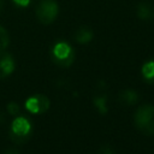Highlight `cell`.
<instances>
[{
    "label": "cell",
    "mask_w": 154,
    "mask_h": 154,
    "mask_svg": "<svg viewBox=\"0 0 154 154\" xmlns=\"http://www.w3.org/2000/svg\"><path fill=\"white\" fill-rule=\"evenodd\" d=\"M136 14L142 20L154 19V6L149 2H141L136 7Z\"/></svg>",
    "instance_id": "52a82bcc"
},
{
    "label": "cell",
    "mask_w": 154,
    "mask_h": 154,
    "mask_svg": "<svg viewBox=\"0 0 154 154\" xmlns=\"http://www.w3.org/2000/svg\"><path fill=\"white\" fill-rule=\"evenodd\" d=\"M93 30L89 26H79L76 31H75V41L81 43V45H85L89 43L93 40Z\"/></svg>",
    "instance_id": "9c48e42d"
},
{
    "label": "cell",
    "mask_w": 154,
    "mask_h": 154,
    "mask_svg": "<svg viewBox=\"0 0 154 154\" xmlns=\"http://www.w3.org/2000/svg\"><path fill=\"white\" fill-rule=\"evenodd\" d=\"M16 69V61L8 52L0 51V79L8 77Z\"/></svg>",
    "instance_id": "8992f818"
},
{
    "label": "cell",
    "mask_w": 154,
    "mask_h": 154,
    "mask_svg": "<svg viewBox=\"0 0 154 154\" xmlns=\"http://www.w3.org/2000/svg\"><path fill=\"white\" fill-rule=\"evenodd\" d=\"M14 2V5H17L18 7H28L29 5H31V2L34 0H12Z\"/></svg>",
    "instance_id": "5bb4252c"
},
{
    "label": "cell",
    "mask_w": 154,
    "mask_h": 154,
    "mask_svg": "<svg viewBox=\"0 0 154 154\" xmlns=\"http://www.w3.org/2000/svg\"><path fill=\"white\" fill-rule=\"evenodd\" d=\"M52 61L60 67H69L75 60V51L66 41H57L51 48Z\"/></svg>",
    "instance_id": "3957f363"
},
{
    "label": "cell",
    "mask_w": 154,
    "mask_h": 154,
    "mask_svg": "<svg viewBox=\"0 0 154 154\" xmlns=\"http://www.w3.org/2000/svg\"><path fill=\"white\" fill-rule=\"evenodd\" d=\"M59 13V6L55 0H40L35 7V14L37 20L43 24L48 25L53 23Z\"/></svg>",
    "instance_id": "277c9868"
},
{
    "label": "cell",
    "mask_w": 154,
    "mask_h": 154,
    "mask_svg": "<svg viewBox=\"0 0 154 154\" xmlns=\"http://www.w3.org/2000/svg\"><path fill=\"white\" fill-rule=\"evenodd\" d=\"M97 154H116V152L109 147V146H102L101 148H100V150H99V153Z\"/></svg>",
    "instance_id": "9a60e30c"
},
{
    "label": "cell",
    "mask_w": 154,
    "mask_h": 154,
    "mask_svg": "<svg viewBox=\"0 0 154 154\" xmlns=\"http://www.w3.org/2000/svg\"><path fill=\"white\" fill-rule=\"evenodd\" d=\"M10 45V35L8 31L0 25V51H5Z\"/></svg>",
    "instance_id": "7c38bea8"
},
{
    "label": "cell",
    "mask_w": 154,
    "mask_h": 154,
    "mask_svg": "<svg viewBox=\"0 0 154 154\" xmlns=\"http://www.w3.org/2000/svg\"><path fill=\"white\" fill-rule=\"evenodd\" d=\"M32 134V123L28 117L16 116L11 123L10 128V137L14 143H24L29 140Z\"/></svg>",
    "instance_id": "6da1fadb"
},
{
    "label": "cell",
    "mask_w": 154,
    "mask_h": 154,
    "mask_svg": "<svg viewBox=\"0 0 154 154\" xmlns=\"http://www.w3.org/2000/svg\"><path fill=\"white\" fill-rule=\"evenodd\" d=\"M141 75L147 83L154 84V58L148 59L141 67Z\"/></svg>",
    "instance_id": "30bf717a"
},
{
    "label": "cell",
    "mask_w": 154,
    "mask_h": 154,
    "mask_svg": "<svg viewBox=\"0 0 154 154\" xmlns=\"http://www.w3.org/2000/svg\"><path fill=\"white\" fill-rule=\"evenodd\" d=\"M4 154H20L17 149H13V148H11V149H7L6 152H4Z\"/></svg>",
    "instance_id": "2e32d148"
},
{
    "label": "cell",
    "mask_w": 154,
    "mask_h": 154,
    "mask_svg": "<svg viewBox=\"0 0 154 154\" xmlns=\"http://www.w3.org/2000/svg\"><path fill=\"white\" fill-rule=\"evenodd\" d=\"M49 105H51V101L48 96H46L45 94L31 95L24 102L25 108L32 114H40V113L46 112L49 108Z\"/></svg>",
    "instance_id": "5b68a950"
},
{
    "label": "cell",
    "mask_w": 154,
    "mask_h": 154,
    "mask_svg": "<svg viewBox=\"0 0 154 154\" xmlns=\"http://www.w3.org/2000/svg\"><path fill=\"white\" fill-rule=\"evenodd\" d=\"M7 111H8V113L11 114V116H18L19 114V106H18V103H16V102H10L8 103V106H7Z\"/></svg>",
    "instance_id": "4fadbf2b"
},
{
    "label": "cell",
    "mask_w": 154,
    "mask_h": 154,
    "mask_svg": "<svg viewBox=\"0 0 154 154\" xmlns=\"http://www.w3.org/2000/svg\"><path fill=\"white\" fill-rule=\"evenodd\" d=\"M1 6H2V2H1V0H0V8H1Z\"/></svg>",
    "instance_id": "e0dca14e"
},
{
    "label": "cell",
    "mask_w": 154,
    "mask_h": 154,
    "mask_svg": "<svg viewBox=\"0 0 154 154\" xmlns=\"http://www.w3.org/2000/svg\"><path fill=\"white\" fill-rule=\"evenodd\" d=\"M119 101L125 105H134L138 101V94L132 89H125L119 93Z\"/></svg>",
    "instance_id": "8fae6325"
},
{
    "label": "cell",
    "mask_w": 154,
    "mask_h": 154,
    "mask_svg": "<svg viewBox=\"0 0 154 154\" xmlns=\"http://www.w3.org/2000/svg\"><path fill=\"white\" fill-rule=\"evenodd\" d=\"M135 126L144 135H154V106L142 105L134 113Z\"/></svg>",
    "instance_id": "7a4b0ae2"
},
{
    "label": "cell",
    "mask_w": 154,
    "mask_h": 154,
    "mask_svg": "<svg viewBox=\"0 0 154 154\" xmlns=\"http://www.w3.org/2000/svg\"><path fill=\"white\" fill-rule=\"evenodd\" d=\"M106 100H107V97H106V93L103 91V87H97V90L95 91V94L93 96V102L100 113L107 112Z\"/></svg>",
    "instance_id": "ba28073f"
}]
</instances>
